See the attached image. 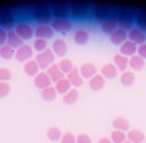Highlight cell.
Returning <instances> with one entry per match:
<instances>
[{
    "mask_svg": "<svg viewBox=\"0 0 146 143\" xmlns=\"http://www.w3.org/2000/svg\"><path fill=\"white\" fill-rule=\"evenodd\" d=\"M11 78V72L8 69H0V81H8Z\"/></svg>",
    "mask_w": 146,
    "mask_h": 143,
    "instance_id": "b9f144b4",
    "label": "cell"
},
{
    "mask_svg": "<svg viewBox=\"0 0 146 143\" xmlns=\"http://www.w3.org/2000/svg\"><path fill=\"white\" fill-rule=\"evenodd\" d=\"M36 64L39 65L41 70H47L50 65H54V60H55V55H54L52 49H46L44 52H39L36 55Z\"/></svg>",
    "mask_w": 146,
    "mask_h": 143,
    "instance_id": "3957f363",
    "label": "cell"
},
{
    "mask_svg": "<svg viewBox=\"0 0 146 143\" xmlns=\"http://www.w3.org/2000/svg\"><path fill=\"white\" fill-rule=\"evenodd\" d=\"M60 143H76V137H75L73 133L67 132V133H63V135H62Z\"/></svg>",
    "mask_w": 146,
    "mask_h": 143,
    "instance_id": "60d3db41",
    "label": "cell"
},
{
    "mask_svg": "<svg viewBox=\"0 0 146 143\" xmlns=\"http://www.w3.org/2000/svg\"><path fill=\"white\" fill-rule=\"evenodd\" d=\"M5 44H7V31L0 28V47L5 46Z\"/></svg>",
    "mask_w": 146,
    "mask_h": 143,
    "instance_id": "f6af8a7d",
    "label": "cell"
},
{
    "mask_svg": "<svg viewBox=\"0 0 146 143\" xmlns=\"http://www.w3.org/2000/svg\"><path fill=\"white\" fill-rule=\"evenodd\" d=\"M128 41L135 43L136 46L145 44L146 43V33H143L141 29H138V28H131L130 31H128Z\"/></svg>",
    "mask_w": 146,
    "mask_h": 143,
    "instance_id": "5bb4252c",
    "label": "cell"
},
{
    "mask_svg": "<svg viewBox=\"0 0 146 143\" xmlns=\"http://www.w3.org/2000/svg\"><path fill=\"white\" fill-rule=\"evenodd\" d=\"M123 143H131V142H128V140H127V142H123Z\"/></svg>",
    "mask_w": 146,
    "mask_h": 143,
    "instance_id": "7dc6e473",
    "label": "cell"
},
{
    "mask_svg": "<svg viewBox=\"0 0 146 143\" xmlns=\"http://www.w3.org/2000/svg\"><path fill=\"white\" fill-rule=\"evenodd\" d=\"M16 26L15 16L8 10H0V28L5 31H13Z\"/></svg>",
    "mask_w": 146,
    "mask_h": 143,
    "instance_id": "8992f818",
    "label": "cell"
},
{
    "mask_svg": "<svg viewBox=\"0 0 146 143\" xmlns=\"http://www.w3.org/2000/svg\"><path fill=\"white\" fill-rule=\"evenodd\" d=\"M5 46H8V47L16 51V49H20L21 46H23V39H21L15 31H8L7 33V44Z\"/></svg>",
    "mask_w": 146,
    "mask_h": 143,
    "instance_id": "d6986e66",
    "label": "cell"
},
{
    "mask_svg": "<svg viewBox=\"0 0 146 143\" xmlns=\"http://www.w3.org/2000/svg\"><path fill=\"white\" fill-rule=\"evenodd\" d=\"M62 130L58 127H50L49 130H47V137H49V140H52V142H57V140H60L62 138Z\"/></svg>",
    "mask_w": 146,
    "mask_h": 143,
    "instance_id": "8d00e7d4",
    "label": "cell"
},
{
    "mask_svg": "<svg viewBox=\"0 0 146 143\" xmlns=\"http://www.w3.org/2000/svg\"><path fill=\"white\" fill-rule=\"evenodd\" d=\"M54 33L55 31L50 28V25H42V26H37L34 29V36H36V39H44V41H47V39H50L54 36Z\"/></svg>",
    "mask_w": 146,
    "mask_h": 143,
    "instance_id": "4fadbf2b",
    "label": "cell"
},
{
    "mask_svg": "<svg viewBox=\"0 0 146 143\" xmlns=\"http://www.w3.org/2000/svg\"><path fill=\"white\" fill-rule=\"evenodd\" d=\"M0 57L5 59V60L15 57V49L8 47V46H2V47H0Z\"/></svg>",
    "mask_w": 146,
    "mask_h": 143,
    "instance_id": "74e56055",
    "label": "cell"
},
{
    "mask_svg": "<svg viewBox=\"0 0 146 143\" xmlns=\"http://www.w3.org/2000/svg\"><path fill=\"white\" fill-rule=\"evenodd\" d=\"M112 127H114V130H120V132L127 133L130 130V124H128V120L125 117H115L112 120Z\"/></svg>",
    "mask_w": 146,
    "mask_h": 143,
    "instance_id": "d4e9b609",
    "label": "cell"
},
{
    "mask_svg": "<svg viewBox=\"0 0 146 143\" xmlns=\"http://www.w3.org/2000/svg\"><path fill=\"white\" fill-rule=\"evenodd\" d=\"M50 11H52V18L58 20V18H68L70 15V3L65 2H55L50 5Z\"/></svg>",
    "mask_w": 146,
    "mask_h": 143,
    "instance_id": "5b68a950",
    "label": "cell"
},
{
    "mask_svg": "<svg viewBox=\"0 0 146 143\" xmlns=\"http://www.w3.org/2000/svg\"><path fill=\"white\" fill-rule=\"evenodd\" d=\"M127 39H128V31L122 29V28H117V29L110 34V41H112V44H117V46H122Z\"/></svg>",
    "mask_w": 146,
    "mask_h": 143,
    "instance_id": "ac0fdd59",
    "label": "cell"
},
{
    "mask_svg": "<svg viewBox=\"0 0 146 143\" xmlns=\"http://www.w3.org/2000/svg\"><path fill=\"white\" fill-rule=\"evenodd\" d=\"M88 85L93 91H99L106 86V78L101 73H98V75H94L91 80H88Z\"/></svg>",
    "mask_w": 146,
    "mask_h": 143,
    "instance_id": "7402d4cb",
    "label": "cell"
},
{
    "mask_svg": "<svg viewBox=\"0 0 146 143\" xmlns=\"http://www.w3.org/2000/svg\"><path fill=\"white\" fill-rule=\"evenodd\" d=\"M76 143H93V142H91V137L89 135L80 133V135H76Z\"/></svg>",
    "mask_w": 146,
    "mask_h": 143,
    "instance_id": "7bdbcfd3",
    "label": "cell"
},
{
    "mask_svg": "<svg viewBox=\"0 0 146 143\" xmlns=\"http://www.w3.org/2000/svg\"><path fill=\"white\" fill-rule=\"evenodd\" d=\"M80 75L83 76V80H91L94 75H98V69H96L94 64L86 62V64H83L81 67H80Z\"/></svg>",
    "mask_w": 146,
    "mask_h": 143,
    "instance_id": "2e32d148",
    "label": "cell"
},
{
    "mask_svg": "<svg viewBox=\"0 0 146 143\" xmlns=\"http://www.w3.org/2000/svg\"><path fill=\"white\" fill-rule=\"evenodd\" d=\"M39 72H41V69H39V65L36 64V60H34V59L28 60L26 64H25V73H26V75H29V76H36Z\"/></svg>",
    "mask_w": 146,
    "mask_h": 143,
    "instance_id": "83f0119b",
    "label": "cell"
},
{
    "mask_svg": "<svg viewBox=\"0 0 146 143\" xmlns=\"http://www.w3.org/2000/svg\"><path fill=\"white\" fill-rule=\"evenodd\" d=\"M13 31L18 34V36L23 39V41H28V39H31L33 36H34V29H33V26L29 25V23H16V26Z\"/></svg>",
    "mask_w": 146,
    "mask_h": 143,
    "instance_id": "52a82bcc",
    "label": "cell"
},
{
    "mask_svg": "<svg viewBox=\"0 0 146 143\" xmlns=\"http://www.w3.org/2000/svg\"><path fill=\"white\" fill-rule=\"evenodd\" d=\"M54 88L57 90V94H65V93H68V91L72 90V85H70V81L67 78H62L58 83L54 85Z\"/></svg>",
    "mask_w": 146,
    "mask_h": 143,
    "instance_id": "f546056e",
    "label": "cell"
},
{
    "mask_svg": "<svg viewBox=\"0 0 146 143\" xmlns=\"http://www.w3.org/2000/svg\"><path fill=\"white\" fill-rule=\"evenodd\" d=\"M112 64L117 67V70L119 72H127V69H128V57H125V55H122V54H115L114 55V62Z\"/></svg>",
    "mask_w": 146,
    "mask_h": 143,
    "instance_id": "cb8c5ba5",
    "label": "cell"
},
{
    "mask_svg": "<svg viewBox=\"0 0 146 143\" xmlns=\"http://www.w3.org/2000/svg\"><path fill=\"white\" fill-rule=\"evenodd\" d=\"M136 52H138V54H136L138 57H141L143 60H146V43H145V44H140Z\"/></svg>",
    "mask_w": 146,
    "mask_h": 143,
    "instance_id": "ee69618b",
    "label": "cell"
},
{
    "mask_svg": "<svg viewBox=\"0 0 146 143\" xmlns=\"http://www.w3.org/2000/svg\"><path fill=\"white\" fill-rule=\"evenodd\" d=\"M93 15H94V20L96 21H104V20H107L110 15H112V11H110L109 7L106 5H96L93 7Z\"/></svg>",
    "mask_w": 146,
    "mask_h": 143,
    "instance_id": "30bf717a",
    "label": "cell"
},
{
    "mask_svg": "<svg viewBox=\"0 0 146 143\" xmlns=\"http://www.w3.org/2000/svg\"><path fill=\"white\" fill-rule=\"evenodd\" d=\"M33 51H34V49H33L31 46L23 44L20 49H16L15 51V59L18 60V62H25V64H26L28 60H31L33 59Z\"/></svg>",
    "mask_w": 146,
    "mask_h": 143,
    "instance_id": "ba28073f",
    "label": "cell"
},
{
    "mask_svg": "<svg viewBox=\"0 0 146 143\" xmlns=\"http://www.w3.org/2000/svg\"><path fill=\"white\" fill-rule=\"evenodd\" d=\"M58 69H60V72L63 75H67L73 70V62L70 59H63V60H60V64H58Z\"/></svg>",
    "mask_w": 146,
    "mask_h": 143,
    "instance_id": "d590c367",
    "label": "cell"
},
{
    "mask_svg": "<svg viewBox=\"0 0 146 143\" xmlns=\"http://www.w3.org/2000/svg\"><path fill=\"white\" fill-rule=\"evenodd\" d=\"M145 143H146V142H145Z\"/></svg>",
    "mask_w": 146,
    "mask_h": 143,
    "instance_id": "c3c4849f",
    "label": "cell"
},
{
    "mask_svg": "<svg viewBox=\"0 0 146 143\" xmlns=\"http://www.w3.org/2000/svg\"><path fill=\"white\" fill-rule=\"evenodd\" d=\"M119 47H120V52L119 54L125 55V57H133V55H136V51H138V46H136L135 43L128 41V39H127L122 46H119Z\"/></svg>",
    "mask_w": 146,
    "mask_h": 143,
    "instance_id": "e0dca14e",
    "label": "cell"
},
{
    "mask_svg": "<svg viewBox=\"0 0 146 143\" xmlns=\"http://www.w3.org/2000/svg\"><path fill=\"white\" fill-rule=\"evenodd\" d=\"M11 86L8 85V81H0V98H5L10 94Z\"/></svg>",
    "mask_w": 146,
    "mask_h": 143,
    "instance_id": "f35d334b",
    "label": "cell"
},
{
    "mask_svg": "<svg viewBox=\"0 0 146 143\" xmlns=\"http://www.w3.org/2000/svg\"><path fill=\"white\" fill-rule=\"evenodd\" d=\"M128 67H130L133 72H140V70H143L146 67V60H143V59L138 57V55H133V57L128 59Z\"/></svg>",
    "mask_w": 146,
    "mask_h": 143,
    "instance_id": "4316f807",
    "label": "cell"
},
{
    "mask_svg": "<svg viewBox=\"0 0 146 143\" xmlns=\"http://www.w3.org/2000/svg\"><path fill=\"white\" fill-rule=\"evenodd\" d=\"M65 78L70 81V85H72V88H78V86H81L84 83L83 76L80 75V69H76V67H73V70L70 72V73L65 75Z\"/></svg>",
    "mask_w": 146,
    "mask_h": 143,
    "instance_id": "8fae6325",
    "label": "cell"
},
{
    "mask_svg": "<svg viewBox=\"0 0 146 143\" xmlns=\"http://www.w3.org/2000/svg\"><path fill=\"white\" fill-rule=\"evenodd\" d=\"M33 18H34V21L39 23V26L42 25H47L49 21H52V11H50V7L49 5H36L34 7V10H33Z\"/></svg>",
    "mask_w": 146,
    "mask_h": 143,
    "instance_id": "6da1fadb",
    "label": "cell"
},
{
    "mask_svg": "<svg viewBox=\"0 0 146 143\" xmlns=\"http://www.w3.org/2000/svg\"><path fill=\"white\" fill-rule=\"evenodd\" d=\"M41 98L44 101H54L55 98H57V90H55L54 86H49V88H46V90L41 91Z\"/></svg>",
    "mask_w": 146,
    "mask_h": 143,
    "instance_id": "d6a6232c",
    "label": "cell"
},
{
    "mask_svg": "<svg viewBox=\"0 0 146 143\" xmlns=\"http://www.w3.org/2000/svg\"><path fill=\"white\" fill-rule=\"evenodd\" d=\"M89 10H91V5L88 2H73V3H70V15L73 18H84L89 13Z\"/></svg>",
    "mask_w": 146,
    "mask_h": 143,
    "instance_id": "277c9868",
    "label": "cell"
},
{
    "mask_svg": "<svg viewBox=\"0 0 146 143\" xmlns=\"http://www.w3.org/2000/svg\"><path fill=\"white\" fill-rule=\"evenodd\" d=\"M120 83L123 86H131L133 83H135V73L133 72H123V73L120 75Z\"/></svg>",
    "mask_w": 146,
    "mask_h": 143,
    "instance_id": "1f68e13d",
    "label": "cell"
},
{
    "mask_svg": "<svg viewBox=\"0 0 146 143\" xmlns=\"http://www.w3.org/2000/svg\"><path fill=\"white\" fill-rule=\"evenodd\" d=\"M50 28L54 31L58 33H68L72 29V21L68 18H58V20H52L50 21Z\"/></svg>",
    "mask_w": 146,
    "mask_h": 143,
    "instance_id": "9c48e42d",
    "label": "cell"
},
{
    "mask_svg": "<svg viewBox=\"0 0 146 143\" xmlns=\"http://www.w3.org/2000/svg\"><path fill=\"white\" fill-rule=\"evenodd\" d=\"M117 28H119V21H117V16L115 15H110L107 20H104V21L101 23V29L104 33H107L109 36L117 29Z\"/></svg>",
    "mask_w": 146,
    "mask_h": 143,
    "instance_id": "7c38bea8",
    "label": "cell"
},
{
    "mask_svg": "<svg viewBox=\"0 0 146 143\" xmlns=\"http://www.w3.org/2000/svg\"><path fill=\"white\" fill-rule=\"evenodd\" d=\"M117 21H119V28L125 29V31H130L133 28V23H135V16L128 8H120L117 11Z\"/></svg>",
    "mask_w": 146,
    "mask_h": 143,
    "instance_id": "7a4b0ae2",
    "label": "cell"
},
{
    "mask_svg": "<svg viewBox=\"0 0 146 143\" xmlns=\"http://www.w3.org/2000/svg\"><path fill=\"white\" fill-rule=\"evenodd\" d=\"M78 98H80L78 90H76V88H72L68 93H65V94H63L62 99H63V102H65V104H75V102L78 101Z\"/></svg>",
    "mask_w": 146,
    "mask_h": 143,
    "instance_id": "f1b7e54d",
    "label": "cell"
},
{
    "mask_svg": "<svg viewBox=\"0 0 146 143\" xmlns=\"http://www.w3.org/2000/svg\"><path fill=\"white\" fill-rule=\"evenodd\" d=\"M46 73L49 75V78H50V81H52V85H55V83H58V81H60L62 78H65V75L60 72V69H58V65H57V64L50 65V67L47 69Z\"/></svg>",
    "mask_w": 146,
    "mask_h": 143,
    "instance_id": "ffe728a7",
    "label": "cell"
},
{
    "mask_svg": "<svg viewBox=\"0 0 146 143\" xmlns=\"http://www.w3.org/2000/svg\"><path fill=\"white\" fill-rule=\"evenodd\" d=\"M110 142L112 143H123V142H127V133L120 132V130H112V133H110Z\"/></svg>",
    "mask_w": 146,
    "mask_h": 143,
    "instance_id": "836d02e7",
    "label": "cell"
},
{
    "mask_svg": "<svg viewBox=\"0 0 146 143\" xmlns=\"http://www.w3.org/2000/svg\"><path fill=\"white\" fill-rule=\"evenodd\" d=\"M145 133L141 130H136V128H130L127 132V140L131 143H145Z\"/></svg>",
    "mask_w": 146,
    "mask_h": 143,
    "instance_id": "603a6c76",
    "label": "cell"
},
{
    "mask_svg": "<svg viewBox=\"0 0 146 143\" xmlns=\"http://www.w3.org/2000/svg\"><path fill=\"white\" fill-rule=\"evenodd\" d=\"M135 23L138 25V29L146 33V10H140L135 15Z\"/></svg>",
    "mask_w": 146,
    "mask_h": 143,
    "instance_id": "4dcf8cb0",
    "label": "cell"
},
{
    "mask_svg": "<svg viewBox=\"0 0 146 143\" xmlns=\"http://www.w3.org/2000/svg\"><path fill=\"white\" fill-rule=\"evenodd\" d=\"M98 143H112V142H110V138H109V137H104V138H101Z\"/></svg>",
    "mask_w": 146,
    "mask_h": 143,
    "instance_id": "bcb514c9",
    "label": "cell"
},
{
    "mask_svg": "<svg viewBox=\"0 0 146 143\" xmlns=\"http://www.w3.org/2000/svg\"><path fill=\"white\" fill-rule=\"evenodd\" d=\"M101 75H102L106 80H107V78L114 80L115 76L119 75V70H117V67L110 62V64H104V65H102V69H101Z\"/></svg>",
    "mask_w": 146,
    "mask_h": 143,
    "instance_id": "44dd1931",
    "label": "cell"
},
{
    "mask_svg": "<svg viewBox=\"0 0 146 143\" xmlns=\"http://www.w3.org/2000/svg\"><path fill=\"white\" fill-rule=\"evenodd\" d=\"M89 39V34L86 29H78V31L75 33V43L76 44H86Z\"/></svg>",
    "mask_w": 146,
    "mask_h": 143,
    "instance_id": "e575fe53",
    "label": "cell"
},
{
    "mask_svg": "<svg viewBox=\"0 0 146 143\" xmlns=\"http://www.w3.org/2000/svg\"><path fill=\"white\" fill-rule=\"evenodd\" d=\"M33 49L37 51V54L44 52V51L47 49V41H44V39H36V41H34V47Z\"/></svg>",
    "mask_w": 146,
    "mask_h": 143,
    "instance_id": "ab89813d",
    "label": "cell"
},
{
    "mask_svg": "<svg viewBox=\"0 0 146 143\" xmlns=\"http://www.w3.org/2000/svg\"><path fill=\"white\" fill-rule=\"evenodd\" d=\"M52 52L54 55H58V57H63L67 54V43L63 39H55L52 44Z\"/></svg>",
    "mask_w": 146,
    "mask_h": 143,
    "instance_id": "484cf974",
    "label": "cell"
},
{
    "mask_svg": "<svg viewBox=\"0 0 146 143\" xmlns=\"http://www.w3.org/2000/svg\"><path fill=\"white\" fill-rule=\"evenodd\" d=\"M34 85L42 91V90H46V88H49V86H52V81H50V78H49V75L46 72H39L34 76Z\"/></svg>",
    "mask_w": 146,
    "mask_h": 143,
    "instance_id": "9a60e30c",
    "label": "cell"
}]
</instances>
